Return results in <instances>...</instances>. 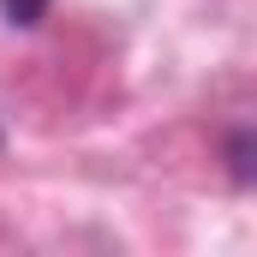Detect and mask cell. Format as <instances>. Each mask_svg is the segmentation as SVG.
Masks as SVG:
<instances>
[{
  "label": "cell",
  "mask_w": 257,
  "mask_h": 257,
  "mask_svg": "<svg viewBox=\"0 0 257 257\" xmlns=\"http://www.w3.org/2000/svg\"><path fill=\"white\" fill-rule=\"evenodd\" d=\"M0 6H6V18H12V24H36V18L48 12V0H0Z\"/></svg>",
  "instance_id": "1"
}]
</instances>
